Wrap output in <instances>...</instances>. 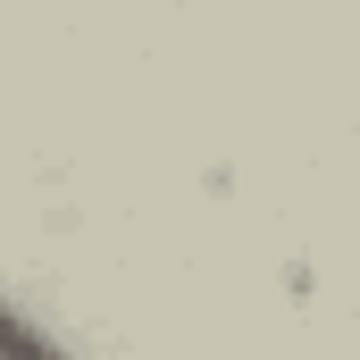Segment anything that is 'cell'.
<instances>
[{
    "mask_svg": "<svg viewBox=\"0 0 360 360\" xmlns=\"http://www.w3.org/2000/svg\"><path fill=\"white\" fill-rule=\"evenodd\" d=\"M0 360H76V352H68L42 319H25V310L0 293Z\"/></svg>",
    "mask_w": 360,
    "mask_h": 360,
    "instance_id": "6da1fadb",
    "label": "cell"
}]
</instances>
